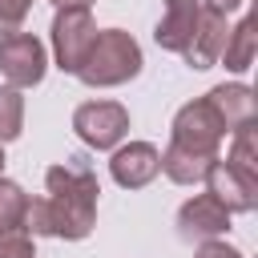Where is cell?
<instances>
[{
	"label": "cell",
	"instance_id": "obj_6",
	"mask_svg": "<svg viewBox=\"0 0 258 258\" xmlns=\"http://www.w3.org/2000/svg\"><path fill=\"white\" fill-rule=\"evenodd\" d=\"M222 137H226V125L218 121V113L210 109L206 97H198V101H189V105H181V109L173 113V125H169V141H173V145L218 157Z\"/></svg>",
	"mask_w": 258,
	"mask_h": 258
},
{
	"label": "cell",
	"instance_id": "obj_19",
	"mask_svg": "<svg viewBox=\"0 0 258 258\" xmlns=\"http://www.w3.org/2000/svg\"><path fill=\"white\" fill-rule=\"evenodd\" d=\"M32 234H0V258H32Z\"/></svg>",
	"mask_w": 258,
	"mask_h": 258
},
{
	"label": "cell",
	"instance_id": "obj_22",
	"mask_svg": "<svg viewBox=\"0 0 258 258\" xmlns=\"http://www.w3.org/2000/svg\"><path fill=\"white\" fill-rule=\"evenodd\" d=\"M52 8H93L97 0H48Z\"/></svg>",
	"mask_w": 258,
	"mask_h": 258
},
{
	"label": "cell",
	"instance_id": "obj_16",
	"mask_svg": "<svg viewBox=\"0 0 258 258\" xmlns=\"http://www.w3.org/2000/svg\"><path fill=\"white\" fill-rule=\"evenodd\" d=\"M222 161H230L234 169H242V173H254V177H258V129H254V121L230 133V153H226Z\"/></svg>",
	"mask_w": 258,
	"mask_h": 258
},
{
	"label": "cell",
	"instance_id": "obj_13",
	"mask_svg": "<svg viewBox=\"0 0 258 258\" xmlns=\"http://www.w3.org/2000/svg\"><path fill=\"white\" fill-rule=\"evenodd\" d=\"M214 161H218V157L181 149V145H173V141L161 149V173H165L173 185H198V181H206V173H210Z\"/></svg>",
	"mask_w": 258,
	"mask_h": 258
},
{
	"label": "cell",
	"instance_id": "obj_4",
	"mask_svg": "<svg viewBox=\"0 0 258 258\" xmlns=\"http://www.w3.org/2000/svg\"><path fill=\"white\" fill-rule=\"evenodd\" d=\"M44 73H48V52L40 36L20 32V28L0 36V77L12 89H32L44 81Z\"/></svg>",
	"mask_w": 258,
	"mask_h": 258
},
{
	"label": "cell",
	"instance_id": "obj_11",
	"mask_svg": "<svg viewBox=\"0 0 258 258\" xmlns=\"http://www.w3.org/2000/svg\"><path fill=\"white\" fill-rule=\"evenodd\" d=\"M198 20H202V0H165L161 20H157V28H153L157 48H165V52H177V56H181V48L189 44V36H194Z\"/></svg>",
	"mask_w": 258,
	"mask_h": 258
},
{
	"label": "cell",
	"instance_id": "obj_21",
	"mask_svg": "<svg viewBox=\"0 0 258 258\" xmlns=\"http://www.w3.org/2000/svg\"><path fill=\"white\" fill-rule=\"evenodd\" d=\"M246 0H202V8L206 12H218V16H230V12H238Z\"/></svg>",
	"mask_w": 258,
	"mask_h": 258
},
{
	"label": "cell",
	"instance_id": "obj_10",
	"mask_svg": "<svg viewBox=\"0 0 258 258\" xmlns=\"http://www.w3.org/2000/svg\"><path fill=\"white\" fill-rule=\"evenodd\" d=\"M206 101L218 113V121L226 125V133L242 129V125H250L258 117V101H254V89L246 81H222V85H214L206 93Z\"/></svg>",
	"mask_w": 258,
	"mask_h": 258
},
{
	"label": "cell",
	"instance_id": "obj_8",
	"mask_svg": "<svg viewBox=\"0 0 258 258\" xmlns=\"http://www.w3.org/2000/svg\"><path fill=\"white\" fill-rule=\"evenodd\" d=\"M230 230V210L206 189V194H194L189 202H181L177 210V234L185 242H206V238H222Z\"/></svg>",
	"mask_w": 258,
	"mask_h": 258
},
{
	"label": "cell",
	"instance_id": "obj_14",
	"mask_svg": "<svg viewBox=\"0 0 258 258\" xmlns=\"http://www.w3.org/2000/svg\"><path fill=\"white\" fill-rule=\"evenodd\" d=\"M258 20L254 16H242L230 32H226V44H222V56L218 60H226V69L230 73H246L250 64H254V48H258Z\"/></svg>",
	"mask_w": 258,
	"mask_h": 258
},
{
	"label": "cell",
	"instance_id": "obj_24",
	"mask_svg": "<svg viewBox=\"0 0 258 258\" xmlns=\"http://www.w3.org/2000/svg\"><path fill=\"white\" fill-rule=\"evenodd\" d=\"M32 258H40V254H32Z\"/></svg>",
	"mask_w": 258,
	"mask_h": 258
},
{
	"label": "cell",
	"instance_id": "obj_3",
	"mask_svg": "<svg viewBox=\"0 0 258 258\" xmlns=\"http://www.w3.org/2000/svg\"><path fill=\"white\" fill-rule=\"evenodd\" d=\"M73 133L89 149H117L129 133V109L121 101H85L73 109Z\"/></svg>",
	"mask_w": 258,
	"mask_h": 258
},
{
	"label": "cell",
	"instance_id": "obj_1",
	"mask_svg": "<svg viewBox=\"0 0 258 258\" xmlns=\"http://www.w3.org/2000/svg\"><path fill=\"white\" fill-rule=\"evenodd\" d=\"M141 44L125 32V28H97L81 69H77V81L89 85V89H117L125 81H133L141 73Z\"/></svg>",
	"mask_w": 258,
	"mask_h": 258
},
{
	"label": "cell",
	"instance_id": "obj_15",
	"mask_svg": "<svg viewBox=\"0 0 258 258\" xmlns=\"http://www.w3.org/2000/svg\"><path fill=\"white\" fill-rule=\"evenodd\" d=\"M24 214H28V194L20 181L0 173V234H20L24 230ZM28 234V230H24Z\"/></svg>",
	"mask_w": 258,
	"mask_h": 258
},
{
	"label": "cell",
	"instance_id": "obj_12",
	"mask_svg": "<svg viewBox=\"0 0 258 258\" xmlns=\"http://www.w3.org/2000/svg\"><path fill=\"white\" fill-rule=\"evenodd\" d=\"M226 32H230L226 16H218V12H206V8H202V20H198V28H194L189 44L181 48L185 64H189V69H198V73H202V69H214V64H218V56H222Z\"/></svg>",
	"mask_w": 258,
	"mask_h": 258
},
{
	"label": "cell",
	"instance_id": "obj_2",
	"mask_svg": "<svg viewBox=\"0 0 258 258\" xmlns=\"http://www.w3.org/2000/svg\"><path fill=\"white\" fill-rule=\"evenodd\" d=\"M97 226V198H77V194H44V198H28V214H24V230L36 238H64V242H81L89 238Z\"/></svg>",
	"mask_w": 258,
	"mask_h": 258
},
{
	"label": "cell",
	"instance_id": "obj_23",
	"mask_svg": "<svg viewBox=\"0 0 258 258\" xmlns=\"http://www.w3.org/2000/svg\"><path fill=\"white\" fill-rule=\"evenodd\" d=\"M0 173H4V145H0Z\"/></svg>",
	"mask_w": 258,
	"mask_h": 258
},
{
	"label": "cell",
	"instance_id": "obj_7",
	"mask_svg": "<svg viewBox=\"0 0 258 258\" xmlns=\"http://www.w3.org/2000/svg\"><path fill=\"white\" fill-rule=\"evenodd\" d=\"M161 173V149L149 141H121L109 157V177L121 189H145L153 177Z\"/></svg>",
	"mask_w": 258,
	"mask_h": 258
},
{
	"label": "cell",
	"instance_id": "obj_20",
	"mask_svg": "<svg viewBox=\"0 0 258 258\" xmlns=\"http://www.w3.org/2000/svg\"><path fill=\"white\" fill-rule=\"evenodd\" d=\"M194 258H246L238 246H230V242H222V238H206V242H198V250H194Z\"/></svg>",
	"mask_w": 258,
	"mask_h": 258
},
{
	"label": "cell",
	"instance_id": "obj_18",
	"mask_svg": "<svg viewBox=\"0 0 258 258\" xmlns=\"http://www.w3.org/2000/svg\"><path fill=\"white\" fill-rule=\"evenodd\" d=\"M28 12H32V0H0V36L16 32Z\"/></svg>",
	"mask_w": 258,
	"mask_h": 258
},
{
	"label": "cell",
	"instance_id": "obj_5",
	"mask_svg": "<svg viewBox=\"0 0 258 258\" xmlns=\"http://www.w3.org/2000/svg\"><path fill=\"white\" fill-rule=\"evenodd\" d=\"M48 36H52V60H56V69L77 77L81 60H85V52H89V44L97 36L93 12L89 8H56Z\"/></svg>",
	"mask_w": 258,
	"mask_h": 258
},
{
	"label": "cell",
	"instance_id": "obj_9",
	"mask_svg": "<svg viewBox=\"0 0 258 258\" xmlns=\"http://www.w3.org/2000/svg\"><path fill=\"white\" fill-rule=\"evenodd\" d=\"M206 185H210V194H214L230 214H250V210L258 206V177H254V173L234 169V165H230V161H222V157L210 165Z\"/></svg>",
	"mask_w": 258,
	"mask_h": 258
},
{
	"label": "cell",
	"instance_id": "obj_17",
	"mask_svg": "<svg viewBox=\"0 0 258 258\" xmlns=\"http://www.w3.org/2000/svg\"><path fill=\"white\" fill-rule=\"evenodd\" d=\"M24 133V97L12 85H0V145Z\"/></svg>",
	"mask_w": 258,
	"mask_h": 258
}]
</instances>
